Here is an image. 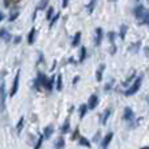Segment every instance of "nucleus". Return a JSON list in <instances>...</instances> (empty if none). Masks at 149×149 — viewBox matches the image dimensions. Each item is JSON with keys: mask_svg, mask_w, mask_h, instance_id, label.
I'll list each match as a JSON object with an SVG mask.
<instances>
[{"mask_svg": "<svg viewBox=\"0 0 149 149\" xmlns=\"http://www.w3.org/2000/svg\"><path fill=\"white\" fill-rule=\"evenodd\" d=\"M141 81H143V77L139 76L134 81V84L126 90V95H132V94H135V93H137V90H139L140 86H141Z\"/></svg>", "mask_w": 149, "mask_h": 149, "instance_id": "nucleus-1", "label": "nucleus"}, {"mask_svg": "<svg viewBox=\"0 0 149 149\" xmlns=\"http://www.w3.org/2000/svg\"><path fill=\"white\" fill-rule=\"evenodd\" d=\"M20 74H21V71L18 70L17 73H16V76H15V80H13L12 88H10V92H9L10 97H15V94L18 92V85H20Z\"/></svg>", "mask_w": 149, "mask_h": 149, "instance_id": "nucleus-2", "label": "nucleus"}, {"mask_svg": "<svg viewBox=\"0 0 149 149\" xmlns=\"http://www.w3.org/2000/svg\"><path fill=\"white\" fill-rule=\"evenodd\" d=\"M98 97L95 94H92L89 97V100H88V109H90V110H94L95 107L98 106Z\"/></svg>", "mask_w": 149, "mask_h": 149, "instance_id": "nucleus-3", "label": "nucleus"}, {"mask_svg": "<svg viewBox=\"0 0 149 149\" xmlns=\"http://www.w3.org/2000/svg\"><path fill=\"white\" fill-rule=\"evenodd\" d=\"M113 136H114L113 132H109V134L102 139V143H101V148H102V149H107L109 144H110L111 140H113Z\"/></svg>", "mask_w": 149, "mask_h": 149, "instance_id": "nucleus-4", "label": "nucleus"}, {"mask_svg": "<svg viewBox=\"0 0 149 149\" xmlns=\"http://www.w3.org/2000/svg\"><path fill=\"white\" fill-rule=\"evenodd\" d=\"M102 37H103V31L101 28L95 29V37H94V45L95 46H100L101 42H102Z\"/></svg>", "mask_w": 149, "mask_h": 149, "instance_id": "nucleus-5", "label": "nucleus"}, {"mask_svg": "<svg viewBox=\"0 0 149 149\" xmlns=\"http://www.w3.org/2000/svg\"><path fill=\"white\" fill-rule=\"evenodd\" d=\"M0 38L4 39V41H10V38H12V36H10V33L8 31V29L5 28H1L0 29Z\"/></svg>", "mask_w": 149, "mask_h": 149, "instance_id": "nucleus-6", "label": "nucleus"}, {"mask_svg": "<svg viewBox=\"0 0 149 149\" xmlns=\"http://www.w3.org/2000/svg\"><path fill=\"white\" fill-rule=\"evenodd\" d=\"M144 12H145V8L143 7V5H137V7L135 8V17L140 21L143 17V15H144Z\"/></svg>", "mask_w": 149, "mask_h": 149, "instance_id": "nucleus-7", "label": "nucleus"}, {"mask_svg": "<svg viewBox=\"0 0 149 149\" xmlns=\"http://www.w3.org/2000/svg\"><path fill=\"white\" fill-rule=\"evenodd\" d=\"M105 68H106L105 64H100V67L97 68V72H95V79H97V81H102V76H103Z\"/></svg>", "mask_w": 149, "mask_h": 149, "instance_id": "nucleus-8", "label": "nucleus"}, {"mask_svg": "<svg viewBox=\"0 0 149 149\" xmlns=\"http://www.w3.org/2000/svg\"><path fill=\"white\" fill-rule=\"evenodd\" d=\"M132 118H134V111H132V109L126 107L124 109V113H123V119L124 120H131Z\"/></svg>", "mask_w": 149, "mask_h": 149, "instance_id": "nucleus-9", "label": "nucleus"}, {"mask_svg": "<svg viewBox=\"0 0 149 149\" xmlns=\"http://www.w3.org/2000/svg\"><path fill=\"white\" fill-rule=\"evenodd\" d=\"M52 134H54V127L52 126L45 127V130H43V137L45 139H50V137L52 136Z\"/></svg>", "mask_w": 149, "mask_h": 149, "instance_id": "nucleus-10", "label": "nucleus"}, {"mask_svg": "<svg viewBox=\"0 0 149 149\" xmlns=\"http://www.w3.org/2000/svg\"><path fill=\"white\" fill-rule=\"evenodd\" d=\"M34 41H36V28H31L30 31H29V36H28V43L33 45Z\"/></svg>", "mask_w": 149, "mask_h": 149, "instance_id": "nucleus-11", "label": "nucleus"}, {"mask_svg": "<svg viewBox=\"0 0 149 149\" xmlns=\"http://www.w3.org/2000/svg\"><path fill=\"white\" fill-rule=\"evenodd\" d=\"M110 115H111V109H106V110L103 111L102 116H101V123L106 124V122H107V119H109V116Z\"/></svg>", "mask_w": 149, "mask_h": 149, "instance_id": "nucleus-12", "label": "nucleus"}, {"mask_svg": "<svg viewBox=\"0 0 149 149\" xmlns=\"http://www.w3.org/2000/svg\"><path fill=\"white\" fill-rule=\"evenodd\" d=\"M7 90H5V86L3 85L1 88H0V102H1V105H4L5 103V95H7Z\"/></svg>", "mask_w": 149, "mask_h": 149, "instance_id": "nucleus-13", "label": "nucleus"}, {"mask_svg": "<svg viewBox=\"0 0 149 149\" xmlns=\"http://www.w3.org/2000/svg\"><path fill=\"white\" fill-rule=\"evenodd\" d=\"M18 15H20V10H18V9H13L12 12H10V15H9V18H8V20H9L10 22H13V21H15L16 18L18 17Z\"/></svg>", "mask_w": 149, "mask_h": 149, "instance_id": "nucleus-14", "label": "nucleus"}, {"mask_svg": "<svg viewBox=\"0 0 149 149\" xmlns=\"http://www.w3.org/2000/svg\"><path fill=\"white\" fill-rule=\"evenodd\" d=\"M54 82H55V76L50 77V79L47 80V84H46V89L49 90V92H51V90H52V86H54Z\"/></svg>", "mask_w": 149, "mask_h": 149, "instance_id": "nucleus-15", "label": "nucleus"}, {"mask_svg": "<svg viewBox=\"0 0 149 149\" xmlns=\"http://www.w3.org/2000/svg\"><path fill=\"white\" fill-rule=\"evenodd\" d=\"M79 143H80V145H82V147H86V148H90V141L86 139V137H84V136H81L79 139Z\"/></svg>", "mask_w": 149, "mask_h": 149, "instance_id": "nucleus-16", "label": "nucleus"}, {"mask_svg": "<svg viewBox=\"0 0 149 149\" xmlns=\"http://www.w3.org/2000/svg\"><path fill=\"white\" fill-rule=\"evenodd\" d=\"M80 39H81V33H80V31H77V33L74 34L73 41H72V46H73V47H76L77 45L80 43Z\"/></svg>", "mask_w": 149, "mask_h": 149, "instance_id": "nucleus-17", "label": "nucleus"}, {"mask_svg": "<svg viewBox=\"0 0 149 149\" xmlns=\"http://www.w3.org/2000/svg\"><path fill=\"white\" fill-rule=\"evenodd\" d=\"M88 111V105H81L79 109V113H80V119H82L85 116V114H86Z\"/></svg>", "mask_w": 149, "mask_h": 149, "instance_id": "nucleus-18", "label": "nucleus"}, {"mask_svg": "<svg viewBox=\"0 0 149 149\" xmlns=\"http://www.w3.org/2000/svg\"><path fill=\"white\" fill-rule=\"evenodd\" d=\"M95 1H97V0H90L89 4L86 5V10H88V13H92L93 10H94V8H95Z\"/></svg>", "mask_w": 149, "mask_h": 149, "instance_id": "nucleus-19", "label": "nucleus"}, {"mask_svg": "<svg viewBox=\"0 0 149 149\" xmlns=\"http://www.w3.org/2000/svg\"><path fill=\"white\" fill-rule=\"evenodd\" d=\"M62 148H64V139L59 137V139L55 141V149H62Z\"/></svg>", "mask_w": 149, "mask_h": 149, "instance_id": "nucleus-20", "label": "nucleus"}, {"mask_svg": "<svg viewBox=\"0 0 149 149\" xmlns=\"http://www.w3.org/2000/svg\"><path fill=\"white\" fill-rule=\"evenodd\" d=\"M47 4H49V0H41V1H39V4H38V7H37V10H43V9H46Z\"/></svg>", "mask_w": 149, "mask_h": 149, "instance_id": "nucleus-21", "label": "nucleus"}, {"mask_svg": "<svg viewBox=\"0 0 149 149\" xmlns=\"http://www.w3.org/2000/svg\"><path fill=\"white\" fill-rule=\"evenodd\" d=\"M140 22L141 24H149V10L148 9H145V12H144V15H143Z\"/></svg>", "mask_w": 149, "mask_h": 149, "instance_id": "nucleus-22", "label": "nucleus"}, {"mask_svg": "<svg viewBox=\"0 0 149 149\" xmlns=\"http://www.w3.org/2000/svg\"><path fill=\"white\" fill-rule=\"evenodd\" d=\"M63 89V77L62 74H59L56 79V90H62Z\"/></svg>", "mask_w": 149, "mask_h": 149, "instance_id": "nucleus-23", "label": "nucleus"}, {"mask_svg": "<svg viewBox=\"0 0 149 149\" xmlns=\"http://www.w3.org/2000/svg\"><path fill=\"white\" fill-rule=\"evenodd\" d=\"M60 131H62V134H67V132L70 131V120H68V119H65V122H64V124H63Z\"/></svg>", "mask_w": 149, "mask_h": 149, "instance_id": "nucleus-24", "label": "nucleus"}, {"mask_svg": "<svg viewBox=\"0 0 149 149\" xmlns=\"http://www.w3.org/2000/svg\"><path fill=\"white\" fill-rule=\"evenodd\" d=\"M24 116H21L20 118V120H18V123H17V127H16V130H17V134H21V131H22V127H24Z\"/></svg>", "mask_w": 149, "mask_h": 149, "instance_id": "nucleus-25", "label": "nucleus"}, {"mask_svg": "<svg viewBox=\"0 0 149 149\" xmlns=\"http://www.w3.org/2000/svg\"><path fill=\"white\" fill-rule=\"evenodd\" d=\"M85 58H86V49L85 47H81V51H80V63H82L85 60Z\"/></svg>", "mask_w": 149, "mask_h": 149, "instance_id": "nucleus-26", "label": "nucleus"}, {"mask_svg": "<svg viewBox=\"0 0 149 149\" xmlns=\"http://www.w3.org/2000/svg\"><path fill=\"white\" fill-rule=\"evenodd\" d=\"M54 17V8L50 7L49 9H47V13H46V20H51V18Z\"/></svg>", "mask_w": 149, "mask_h": 149, "instance_id": "nucleus-27", "label": "nucleus"}, {"mask_svg": "<svg viewBox=\"0 0 149 149\" xmlns=\"http://www.w3.org/2000/svg\"><path fill=\"white\" fill-rule=\"evenodd\" d=\"M127 25H122L120 26V38L122 39H124L126 38V34H127Z\"/></svg>", "mask_w": 149, "mask_h": 149, "instance_id": "nucleus-28", "label": "nucleus"}, {"mask_svg": "<svg viewBox=\"0 0 149 149\" xmlns=\"http://www.w3.org/2000/svg\"><path fill=\"white\" fill-rule=\"evenodd\" d=\"M140 42H136V43H134V45H131V46H130V51H132V52H137L139 51V47H140Z\"/></svg>", "mask_w": 149, "mask_h": 149, "instance_id": "nucleus-29", "label": "nucleus"}, {"mask_svg": "<svg viewBox=\"0 0 149 149\" xmlns=\"http://www.w3.org/2000/svg\"><path fill=\"white\" fill-rule=\"evenodd\" d=\"M59 17H60V15H59V13H56V15H55L54 17L51 18V21H50V28H52V26L55 25V22H56V21L59 20Z\"/></svg>", "mask_w": 149, "mask_h": 149, "instance_id": "nucleus-30", "label": "nucleus"}, {"mask_svg": "<svg viewBox=\"0 0 149 149\" xmlns=\"http://www.w3.org/2000/svg\"><path fill=\"white\" fill-rule=\"evenodd\" d=\"M107 37H109V41H110L113 45H115V33H114V31H110V33L107 34Z\"/></svg>", "mask_w": 149, "mask_h": 149, "instance_id": "nucleus-31", "label": "nucleus"}, {"mask_svg": "<svg viewBox=\"0 0 149 149\" xmlns=\"http://www.w3.org/2000/svg\"><path fill=\"white\" fill-rule=\"evenodd\" d=\"M43 135H41V136H39V139H38V141H37V144H36V147H34V149H39L42 147V141H43Z\"/></svg>", "mask_w": 149, "mask_h": 149, "instance_id": "nucleus-32", "label": "nucleus"}, {"mask_svg": "<svg viewBox=\"0 0 149 149\" xmlns=\"http://www.w3.org/2000/svg\"><path fill=\"white\" fill-rule=\"evenodd\" d=\"M135 74H136V73H135V71H134V73H132V74H131V76H130V77H128V79H127V80H126V81H124V85H128V84H130V82H131V81H132V80H134V79H135Z\"/></svg>", "mask_w": 149, "mask_h": 149, "instance_id": "nucleus-33", "label": "nucleus"}, {"mask_svg": "<svg viewBox=\"0 0 149 149\" xmlns=\"http://www.w3.org/2000/svg\"><path fill=\"white\" fill-rule=\"evenodd\" d=\"M3 3H4V7L8 8L10 5V3H12V0H3Z\"/></svg>", "mask_w": 149, "mask_h": 149, "instance_id": "nucleus-34", "label": "nucleus"}, {"mask_svg": "<svg viewBox=\"0 0 149 149\" xmlns=\"http://www.w3.org/2000/svg\"><path fill=\"white\" fill-rule=\"evenodd\" d=\"M68 3H70V0H63V3H62V7H63V8H67Z\"/></svg>", "mask_w": 149, "mask_h": 149, "instance_id": "nucleus-35", "label": "nucleus"}, {"mask_svg": "<svg viewBox=\"0 0 149 149\" xmlns=\"http://www.w3.org/2000/svg\"><path fill=\"white\" fill-rule=\"evenodd\" d=\"M77 136H79V128H76V131H74V134H73L72 139L74 140V139H76V137H77Z\"/></svg>", "mask_w": 149, "mask_h": 149, "instance_id": "nucleus-36", "label": "nucleus"}, {"mask_svg": "<svg viewBox=\"0 0 149 149\" xmlns=\"http://www.w3.org/2000/svg\"><path fill=\"white\" fill-rule=\"evenodd\" d=\"M20 42H21V37L20 36L16 37V38H15V43H20Z\"/></svg>", "mask_w": 149, "mask_h": 149, "instance_id": "nucleus-37", "label": "nucleus"}, {"mask_svg": "<svg viewBox=\"0 0 149 149\" xmlns=\"http://www.w3.org/2000/svg\"><path fill=\"white\" fill-rule=\"evenodd\" d=\"M79 80H80V77H79V76H76V77H74V79H73V81H72V82H73V85H76Z\"/></svg>", "mask_w": 149, "mask_h": 149, "instance_id": "nucleus-38", "label": "nucleus"}, {"mask_svg": "<svg viewBox=\"0 0 149 149\" xmlns=\"http://www.w3.org/2000/svg\"><path fill=\"white\" fill-rule=\"evenodd\" d=\"M3 20H4V13L0 10V21H3Z\"/></svg>", "mask_w": 149, "mask_h": 149, "instance_id": "nucleus-39", "label": "nucleus"}, {"mask_svg": "<svg viewBox=\"0 0 149 149\" xmlns=\"http://www.w3.org/2000/svg\"><path fill=\"white\" fill-rule=\"evenodd\" d=\"M12 1H13V3H18V1H20V0H12Z\"/></svg>", "mask_w": 149, "mask_h": 149, "instance_id": "nucleus-40", "label": "nucleus"}, {"mask_svg": "<svg viewBox=\"0 0 149 149\" xmlns=\"http://www.w3.org/2000/svg\"><path fill=\"white\" fill-rule=\"evenodd\" d=\"M141 149H149V147H144V148H141Z\"/></svg>", "mask_w": 149, "mask_h": 149, "instance_id": "nucleus-41", "label": "nucleus"}, {"mask_svg": "<svg viewBox=\"0 0 149 149\" xmlns=\"http://www.w3.org/2000/svg\"><path fill=\"white\" fill-rule=\"evenodd\" d=\"M148 102H149V95H148Z\"/></svg>", "mask_w": 149, "mask_h": 149, "instance_id": "nucleus-42", "label": "nucleus"}, {"mask_svg": "<svg viewBox=\"0 0 149 149\" xmlns=\"http://www.w3.org/2000/svg\"><path fill=\"white\" fill-rule=\"evenodd\" d=\"M110 1H115V0H110Z\"/></svg>", "mask_w": 149, "mask_h": 149, "instance_id": "nucleus-43", "label": "nucleus"}]
</instances>
